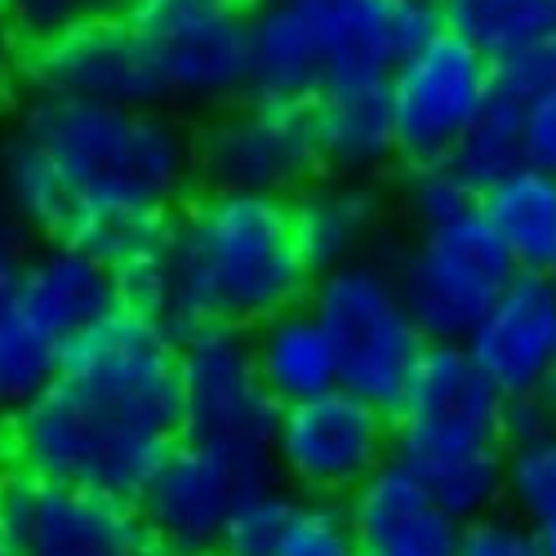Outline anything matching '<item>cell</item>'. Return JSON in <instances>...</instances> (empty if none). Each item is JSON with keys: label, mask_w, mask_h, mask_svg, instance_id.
<instances>
[{"label": "cell", "mask_w": 556, "mask_h": 556, "mask_svg": "<svg viewBox=\"0 0 556 556\" xmlns=\"http://www.w3.org/2000/svg\"><path fill=\"white\" fill-rule=\"evenodd\" d=\"M174 441H182L178 334L134 307L72 339L54 379L10 409L0 432L10 468L116 498H138Z\"/></svg>", "instance_id": "cell-1"}, {"label": "cell", "mask_w": 556, "mask_h": 556, "mask_svg": "<svg viewBox=\"0 0 556 556\" xmlns=\"http://www.w3.org/2000/svg\"><path fill=\"white\" fill-rule=\"evenodd\" d=\"M0 182L36 241H72L108 214H174L197 192L192 129L169 103L121 108L18 89L0 134Z\"/></svg>", "instance_id": "cell-2"}, {"label": "cell", "mask_w": 556, "mask_h": 556, "mask_svg": "<svg viewBox=\"0 0 556 556\" xmlns=\"http://www.w3.org/2000/svg\"><path fill=\"white\" fill-rule=\"evenodd\" d=\"M312 290L290 197L197 188L174 210L165 241L161 320L174 334L201 326L254 330Z\"/></svg>", "instance_id": "cell-3"}, {"label": "cell", "mask_w": 556, "mask_h": 556, "mask_svg": "<svg viewBox=\"0 0 556 556\" xmlns=\"http://www.w3.org/2000/svg\"><path fill=\"white\" fill-rule=\"evenodd\" d=\"M437 31L441 10L409 0H258L254 94L312 103L339 80H388Z\"/></svg>", "instance_id": "cell-4"}, {"label": "cell", "mask_w": 556, "mask_h": 556, "mask_svg": "<svg viewBox=\"0 0 556 556\" xmlns=\"http://www.w3.org/2000/svg\"><path fill=\"white\" fill-rule=\"evenodd\" d=\"M320 320L334 361L339 388L375 401L392 414L414 361L424 352V330L414 326L405 307L396 267L383 254H365L343 267L312 276V290L303 299Z\"/></svg>", "instance_id": "cell-5"}, {"label": "cell", "mask_w": 556, "mask_h": 556, "mask_svg": "<svg viewBox=\"0 0 556 556\" xmlns=\"http://www.w3.org/2000/svg\"><path fill=\"white\" fill-rule=\"evenodd\" d=\"M258 0H129V27L148 45L165 103L218 112L254 94Z\"/></svg>", "instance_id": "cell-6"}, {"label": "cell", "mask_w": 556, "mask_h": 556, "mask_svg": "<svg viewBox=\"0 0 556 556\" xmlns=\"http://www.w3.org/2000/svg\"><path fill=\"white\" fill-rule=\"evenodd\" d=\"M392 267L414 326L428 343H463L498 290L521 271L481 205L441 227L414 231Z\"/></svg>", "instance_id": "cell-7"}, {"label": "cell", "mask_w": 556, "mask_h": 556, "mask_svg": "<svg viewBox=\"0 0 556 556\" xmlns=\"http://www.w3.org/2000/svg\"><path fill=\"white\" fill-rule=\"evenodd\" d=\"M178 388L188 441L245 458H271L281 401L258 375L250 330L201 326L178 334Z\"/></svg>", "instance_id": "cell-8"}, {"label": "cell", "mask_w": 556, "mask_h": 556, "mask_svg": "<svg viewBox=\"0 0 556 556\" xmlns=\"http://www.w3.org/2000/svg\"><path fill=\"white\" fill-rule=\"evenodd\" d=\"M197 188L294 197L320 174L307 103L245 94L192 129Z\"/></svg>", "instance_id": "cell-9"}, {"label": "cell", "mask_w": 556, "mask_h": 556, "mask_svg": "<svg viewBox=\"0 0 556 556\" xmlns=\"http://www.w3.org/2000/svg\"><path fill=\"white\" fill-rule=\"evenodd\" d=\"M507 396L463 343H424L409 379L392 405V454L401 463H428L441 454L503 450Z\"/></svg>", "instance_id": "cell-10"}, {"label": "cell", "mask_w": 556, "mask_h": 556, "mask_svg": "<svg viewBox=\"0 0 556 556\" xmlns=\"http://www.w3.org/2000/svg\"><path fill=\"white\" fill-rule=\"evenodd\" d=\"M392 458V414L348 388L281 405L271 463L294 494L343 503L379 463Z\"/></svg>", "instance_id": "cell-11"}, {"label": "cell", "mask_w": 556, "mask_h": 556, "mask_svg": "<svg viewBox=\"0 0 556 556\" xmlns=\"http://www.w3.org/2000/svg\"><path fill=\"white\" fill-rule=\"evenodd\" d=\"M267 481H281L271 458L227 454L182 437L165 450L134 503L161 556H214L237 503Z\"/></svg>", "instance_id": "cell-12"}, {"label": "cell", "mask_w": 556, "mask_h": 556, "mask_svg": "<svg viewBox=\"0 0 556 556\" xmlns=\"http://www.w3.org/2000/svg\"><path fill=\"white\" fill-rule=\"evenodd\" d=\"M0 530L14 556H161L134 498L45 481L23 468L0 477Z\"/></svg>", "instance_id": "cell-13"}, {"label": "cell", "mask_w": 556, "mask_h": 556, "mask_svg": "<svg viewBox=\"0 0 556 556\" xmlns=\"http://www.w3.org/2000/svg\"><path fill=\"white\" fill-rule=\"evenodd\" d=\"M388 99L401 165L445 161L494 99V67L468 40L441 27L396 63L388 76Z\"/></svg>", "instance_id": "cell-14"}, {"label": "cell", "mask_w": 556, "mask_h": 556, "mask_svg": "<svg viewBox=\"0 0 556 556\" xmlns=\"http://www.w3.org/2000/svg\"><path fill=\"white\" fill-rule=\"evenodd\" d=\"M14 85L31 89V94H59L85 103H121V108L165 103L148 45L138 40L125 14L85 18L76 27L23 45Z\"/></svg>", "instance_id": "cell-15"}, {"label": "cell", "mask_w": 556, "mask_h": 556, "mask_svg": "<svg viewBox=\"0 0 556 556\" xmlns=\"http://www.w3.org/2000/svg\"><path fill=\"white\" fill-rule=\"evenodd\" d=\"M121 307L116 271L76 241H36L23 258L18 286L10 294V316L31 326L54 348H67L103 316Z\"/></svg>", "instance_id": "cell-16"}, {"label": "cell", "mask_w": 556, "mask_h": 556, "mask_svg": "<svg viewBox=\"0 0 556 556\" xmlns=\"http://www.w3.org/2000/svg\"><path fill=\"white\" fill-rule=\"evenodd\" d=\"M463 348L503 396L547 392V369L556 348V276L517 271L481 312Z\"/></svg>", "instance_id": "cell-17"}, {"label": "cell", "mask_w": 556, "mask_h": 556, "mask_svg": "<svg viewBox=\"0 0 556 556\" xmlns=\"http://www.w3.org/2000/svg\"><path fill=\"white\" fill-rule=\"evenodd\" d=\"M343 517L361 552L379 556H458L463 526L432 498L424 477L396 454L379 463L348 498Z\"/></svg>", "instance_id": "cell-18"}, {"label": "cell", "mask_w": 556, "mask_h": 556, "mask_svg": "<svg viewBox=\"0 0 556 556\" xmlns=\"http://www.w3.org/2000/svg\"><path fill=\"white\" fill-rule=\"evenodd\" d=\"M290 210H294V231L312 276L365 254H379L383 245L388 197L379 188V178H348V174L320 169L290 197Z\"/></svg>", "instance_id": "cell-19"}, {"label": "cell", "mask_w": 556, "mask_h": 556, "mask_svg": "<svg viewBox=\"0 0 556 556\" xmlns=\"http://www.w3.org/2000/svg\"><path fill=\"white\" fill-rule=\"evenodd\" d=\"M307 116H312V138H316V161L326 174L383 178L388 165H401L388 80L326 85L307 103Z\"/></svg>", "instance_id": "cell-20"}, {"label": "cell", "mask_w": 556, "mask_h": 556, "mask_svg": "<svg viewBox=\"0 0 556 556\" xmlns=\"http://www.w3.org/2000/svg\"><path fill=\"white\" fill-rule=\"evenodd\" d=\"M250 348H254V361H258V375H263L267 392L281 405H294V401H307V396L339 388L334 348H330L326 330H320V320L312 316L307 303L258 320V326L250 330Z\"/></svg>", "instance_id": "cell-21"}, {"label": "cell", "mask_w": 556, "mask_h": 556, "mask_svg": "<svg viewBox=\"0 0 556 556\" xmlns=\"http://www.w3.org/2000/svg\"><path fill=\"white\" fill-rule=\"evenodd\" d=\"M481 214L521 271L556 267V174L526 161L481 192Z\"/></svg>", "instance_id": "cell-22"}, {"label": "cell", "mask_w": 556, "mask_h": 556, "mask_svg": "<svg viewBox=\"0 0 556 556\" xmlns=\"http://www.w3.org/2000/svg\"><path fill=\"white\" fill-rule=\"evenodd\" d=\"M441 27L494 67L556 36V0H441Z\"/></svg>", "instance_id": "cell-23"}, {"label": "cell", "mask_w": 556, "mask_h": 556, "mask_svg": "<svg viewBox=\"0 0 556 556\" xmlns=\"http://www.w3.org/2000/svg\"><path fill=\"white\" fill-rule=\"evenodd\" d=\"M458 178L477 188V197L485 188H494L498 178H507L513 169L526 165V134H521V108L507 99H490L485 112L468 125V134L454 143V152L445 156Z\"/></svg>", "instance_id": "cell-24"}, {"label": "cell", "mask_w": 556, "mask_h": 556, "mask_svg": "<svg viewBox=\"0 0 556 556\" xmlns=\"http://www.w3.org/2000/svg\"><path fill=\"white\" fill-rule=\"evenodd\" d=\"M432 498L445 513L468 526L494 507H503V450H472V454H441L428 463H414Z\"/></svg>", "instance_id": "cell-25"}, {"label": "cell", "mask_w": 556, "mask_h": 556, "mask_svg": "<svg viewBox=\"0 0 556 556\" xmlns=\"http://www.w3.org/2000/svg\"><path fill=\"white\" fill-rule=\"evenodd\" d=\"M299 507H303V494H294L286 481H267L250 490L237 503V513L227 517L214 556H276L294 530Z\"/></svg>", "instance_id": "cell-26"}, {"label": "cell", "mask_w": 556, "mask_h": 556, "mask_svg": "<svg viewBox=\"0 0 556 556\" xmlns=\"http://www.w3.org/2000/svg\"><path fill=\"white\" fill-rule=\"evenodd\" d=\"M503 507L530 526L556 513V428L503 445Z\"/></svg>", "instance_id": "cell-27"}, {"label": "cell", "mask_w": 556, "mask_h": 556, "mask_svg": "<svg viewBox=\"0 0 556 556\" xmlns=\"http://www.w3.org/2000/svg\"><path fill=\"white\" fill-rule=\"evenodd\" d=\"M59 361H63V348L40 339L18 316L0 312V419L50 383Z\"/></svg>", "instance_id": "cell-28"}, {"label": "cell", "mask_w": 556, "mask_h": 556, "mask_svg": "<svg viewBox=\"0 0 556 556\" xmlns=\"http://www.w3.org/2000/svg\"><path fill=\"white\" fill-rule=\"evenodd\" d=\"M401 188H396V205L409 218L414 231L441 227L458 214H468L481 205L477 188L458 178V169L450 161H428V165H401Z\"/></svg>", "instance_id": "cell-29"}, {"label": "cell", "mask_w": 556, "mask_h": 556, "mask_svg": "<svg viewBox=\"0 0 556 556\" xmlns=\"http://www.w3.org/2000/svg\"><path fill=\"white\" fill-rule=\"evenodd\" d=\"M276 556H361L352 526L343 517V503L330 498H303L294 530Z\"/></svg>", "instance_id": "cell-30"}, {"label": "cell", "mask_w": 556, "mask_h": 556, "mask_svg": "<svg viewBox=\"0 0 556 556\" xmlns=\"http://www.w3.org/2000/svg\"><path fill=\"white\" fill-rule=\"evenodd\" d=\"M5 10H10L23 45H31V40H45L63 27H76L85 18L125 14L129 0H5Z\"/></svg>", "instance_id": "cell-31"}, {"label": "cell", "mask_w": 556, "mask_h": 556, "mask_svg": "<svg viewBox=\"0 0 556 556\" xmlns=\"http://www.w3.org/2000/svg\"><path fill=\"white\" fill-rule=\"evenodd\" d=\"M458 556H543V547L530 521L507 513V507H494V513L463 526Z\"/></svg>", "instance_id": "cell-32"}, {"label": "cell", "mask_w": 556, "mask_h": 556, "mask_svg": "<svg viewBox=\"0 0 556 556\" xmlns=\"http://www.w3.org/2000/svg\"><path fill=\"white\" fill-rule=\"evenodd\" d=\"M547 89H556V36L494 63V94L507 99V103L521 108V103L547 94Z\"/></svg>", "instance_id": "cell-33"}, {"label": "cell", "mask_w": 556, "mask_h": 556, "mask_svg": "<svg viewBox=\"0 0 556 556\" xmlns=\"http://www.w3.org/2000/svg\"><path fill=\"white\" fill-rule=\"evenodd\" d=\"M521 134H526V161L556 174V89L521 103Z\"/></svg>", "instance_id": "cell-34"}, {"label": "cell", "mask_w": 556, "mask_h": 556, "mask_svg": "<svg viewBox=\"0 0 556 556\" xmlns=\"http://www.w3.org/2000/svg\"><path fill=\"white\" fill-rule=\"evenodd\" d=\"M27 250H31V231L18 223L5 182H0V312L10 307V294L18 286V271H23Z\"/></svg>", "instance_id": "cell-35"}, {"label": "cell", "mask_w": 556, "mask_h": 556, "mask_svg": "<svg viewBox=\"0 0 556 556\" xmlns=\"http://www.w3.org/2000/svg\"><path fill=\"white\" fill-rule=\"evenodd\" d=\"M556 428V401L547 392H534V396H507V414H503V445L513 441H526V437H539Z\"/></svg>", "instance_id": "cell-36"}, {"label": "cell", "mask_w": 556, "mask_h": 556, "mask_svg": "<svg viewBox=\"0 0 556 556\" xmlns=\"http://www.w3.org/2000/svg\"><path fill=\"white\" fill-rule=\"evenodd\" d=\"M18 63H23V36L5 10V0H0V89L18 80Z\"/></svg>", "instance_id": "cell-37"}, {"label": "cell", "mask_w": 556, "mask_h": 556, "mask_svg": "<svg viewBox=\"0 0 556 556\" xmlns=\"http://www.w3.org/2000/svg\"><path fill=\"white\" fill-rule=\"evenodd\" d=\"M534 534H539L543 556H556V513H552L547 521H539V526H534Z\"/></svg>", "instance_id": "cell-38"}, {"label": "cell", "mask_w": 556, "mask_h": 556, "mask_svg": "<svg viewBox=\"0 0 556 556\" xmlns=\"http://www.w3.org/2000/svg\"><path fill=\"white\" fill-rule=\"evenodd\" d=\"M547 396L556 401V348H552V369H547Z\"/></svg>", "instance_id": "cell-39"}, {"label": "cell", "mask_w": 556, "mask_h": 556, "mask_svg": "<svg viewBox=\"0 0 556 556\" xmlns=\"http://www.w3.org/2000/svg\"><path fill=\"white\" fill-rule=\"evenodd\" d=\"M0 556H14V552H10V543H5V530H0Z\"/></svg>", "instance_id": "cell-40"}, {"label": "cell", "mask_w": 556, "mask_h": 556, "mask_svg": "<svg viewBox=\"0 0 556 556\" xmlns=\"http://www.w3.org/2000/svg\"><path fill=\"white\" fill-rule=\"evenodd\" d=\"M409 5H437L441 10V0H409Z\"/></svg>", "instance_id": "cell-41"}, {"label": "cell", "mask_w": 556, "mask_h": 556, "mask_svg": "<svg viewBox=\"0 0 556 556\" xmlns=\"http://www.w3.org/2000/svg\"><path fill=\"white\" fill-rule=\"evenodd\" d=\"M361 556H379V552H361Z\"/></svg>", "instance_id": "cell-42"}, {"label": "cell", "mask_w": 556, "mask_h": 556, "mask_svg": "<svg viewBox=\"0 0 556 556\" xmlns=\"http://www.w3.org/2000/svg\"><path fill=\"white\" fill-rule=\"evenodd\" d=\"M552 276H556V267H552Z\"/></svg>", "instance_id": "cell-43"}]
</instances>
